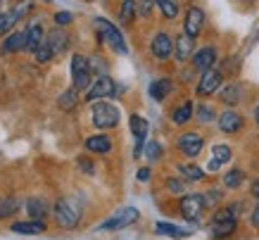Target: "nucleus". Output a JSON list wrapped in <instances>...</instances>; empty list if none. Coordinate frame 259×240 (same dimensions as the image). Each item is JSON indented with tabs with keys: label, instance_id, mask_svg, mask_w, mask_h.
I'll return each instance as SVG.
<instances>
[{
	"label": "nucleus",
	"instance_id": "obj_1",
	"mask_svg": "<svg viewBox=\"0 0 259 240\" xmlns=\"http://www.w3.org/2000/svg\"><path fill=\"white\" fill-rule=\"evenodd\" d=\"M93 29H95V36L100 41L102 46H107L112 53L117 55H126L128 53V46H126L124 36L119 31L117 26L110 22V19H105V17H95L93 19Z\"/></svg>",
	"mask_w": 259,
	"mask_h": 240
},
{
	"label": "nucleus",
	"instance_id": "obj_2",
	"mask_svg": "<svg viewBox=\"0 0 259 240\" xmlns=\"http://www.w3.org/2000/svg\"><path fill=\"white\" fill-rule=\"evenodd\" d=\"M91 124L98 131H114L121 124V109L114 102L98 100L91 105Z\"/></svg>",
	"mask_w": 259,
	"mask_h": 240
},
{
	"label": "nucleus",
	"instance_id": "obj_3",
	"mask_svg": "<svg viewBox=\"0 0 259 240\" xmlns=\"http://www.w3.org/2000/svg\"><path fill=\"white\" fill-rule=\"evenodd\" d=\"M174 145L186 159H197L200 152L204 150V136L195 129H188V131H181L176 138H174Z\"/></svg>",
	"mask_w": 259,
	"mask_h": 240
},
{
	"label": "nucleus",
	"instance_id": "obj_4",
	"mask_svg": "<svg viewBox=\"0 0 259 240\" xmlns=\"http://www.w3.org/2000/svg\"><path fill=\"white\" fill-rule=\"evenodd\" d=\"M93 71H91V62L86 55L76 53L71 57V88H76L79 93H86L91 84H93Z\"/></svg>",
	"mask_w": 259,
	"mask_h": 240
},
{
	"label": "nucleus",
	"instance_id": "obj_5",
	"mask_svg": "<svg viewBox=\"0 0 259 240\" xmlns=\"http://www.w3.org/2000/svg\"><path fill=\"white\" fill-rule=\"evenodd\" d=\"M226 84V76H224V71L219 67H214V69H207L200 74L195 84V95L197 98H212L221 91V86Z\"/></svg>",
	"mask_w": 259,
	"mask_h": 240
},
{
	"label": "nucleus",
	"instance_id": "obj_6",
	"mask_svg": "<svg viewBox=\"0 0 259 240\" xmlns=\"http://www.w3.org/2000/svg\"><path fill=\"white\" fill-rule=\"evenodd\" d=\"M204 209H207V205H204L202 193H186L179 197L181 217L186 219V221H190V224H200V217H202Z\"/></svg>",
	"mask_w": 259,
	"mask_h": 240
},
{
	"label": "nucleus",
	"instance_id": "obj_7",
	"mask_svg": "<svg viewBox=\"0 0 259 240\" xmlns=\"http://www.w3.org/2000/svg\"><path fill=\"white\" fill-rule=\"evenodd\" d=\"M245 114L236 107H224L219 112V119H217V129H219L224 136H236L245 129Z\"/></svg>",
	"mask_w": 259,
	"mask_h": 240
},
{
	"label": "nucleus",
	"instance_id": "obj_8",
	"mask_svg": "<svg viewBox=\"0 0 259 240\" xmlns=\"http://www.w3.org/2000/svg\"><path fill=\"white\" fill-rule=\"evenodd\" d=\"M119 93L117 81L107 74V76H95L91 88L86 91V102H98V100H107V98H114Z\"/></svg>",
	"mask_w": 259,
	"mask_h": 240
},
{
	"label": "nucleus",
	"instance_id": "obj_9",
	"mask_svg": "<svg viewBox=\"0 0 259 240\" xmlns=\"http://www.w3.org/2000/svg\"><path fill=\"white\" fill-rule=\"evenodd\" d=\"M138 219H141V212L136 207H121L119 212H114L107 221H102L98 228H100V231H121V228L134 226Z\"/></svg>",
	"mask_w": 259,
	"mask_h": 240
},
{
	"label": "nucleus",
	"instance_id": "obj_10",
	"mask_svg": "<svg viewBox=\"0 0 259 240\" xmlns=\"http://www.w3.org/2000/svg\"><path fill=\"white\" fill-rule=\"evenodd\" d=\"M79 221H81V217H79V212L71 207V202L60 197L55 202V224L60 228H64V231H71V228L79 226Z\"/></svg>",
	"mask_w": 259,
	"mask_h": 240
},
{
	"label": "nucleus",
	"instance_id": "obj_11",
	"mask_svg": "<svg viewBox=\"0 0 259 240\" xmlns=\"http://www.w3.org/2000/svg\"><path fill=\"white\" fill-rule=\"evenodd\" d=\"M219 64V50L214 46H202L197 48L195 55H193V60H190V67L197 71V74H202L207 69H214Z\"/></svg>",
	"mask_w": 259,
	"mask_h": 240
},
{
	"label": "nucleus",
	"instance_id": "obj_12",
	"mask_svg": "<svg viewBox=\"0 0 259 240\" xmlns=\"http://www.w3.org/2000/svg\"><path fill=\"white\" fill-rule=\"evenodd\" d=\"M150 55L157 60V62H166L174 55V38L166 31H157L150 41Z\"/></svg>",
	"mask_w": 259,
	"mask_h": 240
},
{
	"label": "nucleus",
	"instance_id": "obj_13",
	"mask_svg": "<svg viewBox=\"0 0 259 240\" xmlns=\"http://www.w3.org/2000/svg\"><path fill=\"white\" fill-rule=\"evenodd\" d=\"M217 98H219V102L224 107H238V105H243L245 88L240 81H226L221 86V91L217 93Z\"/></svg>",
	"mask_w": 259,
	"mask_h": 240
},
{
	"label": "nucleus",
	"instance_id": "obj_14",
	"mask_svg": "<svg viewBox=\"0 0 259 240\" xmlns=\"http://www.w3.org/2000/svg\"><path fill=\"white\" fill-rule=\"evenodd\" d=\"M169 119H171L174 126H188L195 119V100L183 98L181 102H176L171 107V112H169Z\"/></svg>",
	"mask_w": 259,
	"mask_h": 240
},
{
	"label": "nucleus",
	"instance_id": "obj_15",
	"mask_svg": "<svg viewBox=\"0 0 259 240\" xmlns=\"http://www.w3.org/2000/svg\"><path fill=\"white\" fill-rule=\"evenodd\" d=\"M204 29V12L200 5H190L188 10H186V17H183V31L188 33V36H193V38H197L200 33H202Z\"/></svg>",
	"mask_w": 259,
	"mask_h": 240
},
{
	"label": "nucleus",
	"instance_id": "obj_16",
	"mask_svg": "<svg viewBox=\"0 0 259 240\" xmlns=\"http://www.w3.org/2000/svg\"><path fill=\"white\" fill-rule=\"evenodd\" d=\"M231 159H233V150H231V145H226V143H217V145H212V152H209L207 171H209V174H217L221 167L231 164Z\"/></svg>",
	"mask_w": 259,
	"mask_h": 240
},
{
	"label": "nucleus",
	"instance_id": "obj_17",
	"mask_svg": "<svg viewBox=\"0 0 259 240\" xmlns=\"http://www.w3.org/2000/svg\"><path fill=\"white\" fill-rule=\"evenodd\" d=\"M83 147L88 152H93V155H110L112 147H114V140H112V136L107 131H98L83 140Z\"/></svg>",
	"mask_w": 259,
	"mask_h": 240
},
{
	"label": "nucleus",
	"instance_id": "obj_18",
	"mask_svg": "<svg viewBox=\"0 0 259 240\" xmlns=\"http://www.w3.org/2000/svg\"><path fill=\"white\" fill-rule=\"evenodd\" d=\"M195 38L193 36H188V33L183 31L179 33L176 38H174V57L179 60V62H188V60H193V55H195Z\"/></svg>",
	"mask_w": 259,
	"mask_h": 240
},
{
	"label": "nucleus",
	"instance_id": "obj_19",
	"mask_svg": "<svg viewBox=\"0 0 259 240\" xmlns=\"http://www.w3.org/2000/svg\"><path fill=\"white\" fill-rule=\"evenodd\" d=\"M176 171H179L181 178H186L188 183H200L207 178V169H202L195 159H188V162H179L176 164Z\"/></svg>",
	"mask_w": 259,
	"mask_h": 240
},
{
	"label": "nucleus",
	"instance_id": "obj_20",
	"mask_svg": "<svg viewBox=\"0 0 259 240\" xmlns=\"http://www.w3.org/2000/svg\"><path fill=\"white\" fill-rule=\"evenodd\" d=\"M148 93H150V98H152L155 102H164L166 98L174 93V78H169V76L155 78V81L150 84Z\"/></svg>",
	"mask_w": 259,
	"mask_h": 240
},
{
	"label": "nucleus",
	"instance_id": "obj_21",
	"mask_svg": "<svg viewBox=\"0 0 259 240\" xmlns=\"http://www.w3.org/2000/svg\"><path fill=\"white\" fill-rule=\"evenodd\" d=\"M46 43L50 46L53 55L64 53V50H67V46H69V36H67V31H64V26H55V29L46 36Z\"/></svg>",
	"mask_w": 259,
	"mask_h": 240
},
{
	"label": "nucleus",
	"instance_id": "obj_22",
	"mask_svg": "<svg viewBox=\"0 0 259 240\" xmlns=\"http://www.w3.org/2000/svg\"><path fill=\"white\" fill-rule=\"evenodd\" d=\"M217 119H219V112L212 102H195V122L200 126L217 124Z\"/></svg>",
	"mask_w": 259,
	"mask_h": 240
},
{
	"label": "nucleus",
	"instance_id": "obj_23",
	"mask_svg": "<svg viewBox=\"0 0 259 240\" xmlns=\"http://www.w3.org/2000/svg\"><path fill=\"white\" fill-rule=\"evenodd\" d=\"M245 181H247V174L243 169H238V167H231V169L221 176V186L228 188V190H238V188L245 186Z\"/></svg>",
	"mask_w": 259,
	"mask_h": 240
},
{
	"label": "nucleus",
	"instance_id": "obj_24",
	"mask_svg": "<svg viewBox=\"0 0 259 240\" xmlns=\"http://www.w3.org/2000/svg\"><path fill=\"white\" fill-rule=\"evenodd\" d=\"M128 129L134 133V140H148V131H150V122L143 114L134 112L128 116Z\"/></svg>",
	"mask_w": 259,
	"mask_h": 240
},
{
	"label": "nucleus",
	"instance_id": "obj_25",
	"mask_svg": "<svg viewBox=\"0 0 259 240\" xmlns=\"http://www.w3.org/2000/svg\"><path fill=\"white\" fill-rule=\"evenodd\" d=\"M46 221H36V219H29V221H15L12 224V231L22 233V235H40L46 233Z\"/></svg>",
	"mask_w": 259,
	"mask_h": 240
},
{
	"label": "nucleus",
	"instance_id": "obj_26",
	"mask_svg": "<svg viewBox=\"0 0 259 240\" xmlns=\"http://www.w3.org/2000/svg\"><path fill=\"white\" fill-rule=\"evenodd\" d=\"M155 233H157V235H164V238H188L190 228H181V226L169 224V221H157V224H155Z\"/></svg>",
	"mask_w": 259,
	"mask_h": 240
},
{
	"label": "nucleus",
	"instance_id": "obj_27",
	"mask_svg": "<svg viewBox=\"0 0 259 240\" xmlns=\"http://www.w3.org/2000/svg\"><path fill=\"white\" fill-rule=\"evenodd\" d=\"M138 17V0H121L119 8V24L121 26H131Z\"/></svg>",
	"mask_w": 259,
	"mask_h": 240
},
{
	"label": "nucleus",
	"instance_id": "obj_28",
	"mask_svg": "<svg viewBox=\"0 0 259 240\" xmlns=\"http://www.w3.org/2000/svg\"><path fill=\"white\" fill-rule=\"evenodd\" d=\"M43 43H46V41H43V26H40V24H31V26L26 29V48H24V50L33 55Z\"/></svg>",
	"mask_w": 259,
	"mask_h": 240
},
{
	"label": "nucleus",
	"instance_id": "obj_29",
	"mask_svg": "<svg viewBox=\"0 0 259 240\" xmlns=\"http://www.w3.org/2000/svg\"><path fill=\"white\" fill-rule=\"evenodd\" d=\"M24 48H26V31H15V33H10L8 38H5V43H3V50H0V53H3V55L19 53V50H24Z\"/></svg>",
	"mask_w": 259,
	"mask_h": 240
},
{
	"label": "nucleus",
	"instance_id": "obj_30",
	"mask_svg": "<svg viewBox=\"0 0 259 240\" xmlns=\"http://www.w3.org/2000/svg\"><path fill=\"white\" fill-rule=\"evenodd\" d=\"M79 91L76 88H67L64 93H60V98H57V107L62 109V112H74V109L79 107V102H81V98H79Z\"/></svg>",
	"mask_w": 259,
	"mask_h": 240
},
{
	"label": "nucleus",
	"instance_id": "obj_31",
	"mask_svg": "<svg viewBox=\"0 0 259 240\" xmlns=\"http://www.w3.org/2000/svg\"><path fill=\"white\" fill-rule=\"evenodd\" d=\"M26 212H29V217L36 219V221H46L48 202L43 200V197H29V200H26Z\"/></svg>",
	"mask_w": 259,
	"mask_h": 240
},
{
	"label": "nucleus",
	"instance_id": "obj_32",
	"mask_svg": "<svg viewBox=\"0 0 259 240\" xmlns=\"http://www.w3.org/2000/svg\"><path fill=\"white\" fill-rule=\"evenodd\" d=\"M33 10V0H19V3H17L15 8L10 10L8 12V19H10V29H12V26H15V24H19L24 19V17L29 15V12H31Z\"/></svg>",
	"mask_w": 259,
	"mask_h": 240
},
{
	"label": "nucleus",
	"instance_id": "obj_33",
	"mask_svg": "<svg viewBox=\"0 0 259 240\" xmlns=\"http://www.w3.org/2000/svg\"><path fill=\"white\" fill-rule=\"evenodd\" d=\"M19 207H22V202L17 200V197H0V219H10L15 217L17 212H19Z\"/></svg>",
	"mask_w": 259,
	"mask_h": 240
},
{
	"label": "nucleus",
	"instance_id": "obj_34",
	"mask_svg": "<svg viewBox=\"0 0 259 240\" xmlns=\"http://www.w3.org/2000/svg\"><path fill=\"white\" fill-rule=\"evenodd\" d=\"M157 3V10L162 12V17L164 19H176L181 12V5L179 0H155Z\"/></svg>",
	"mask_w": 259,
	"mask_h": 240
},
{
	"label": "nucleus",
	"instance_id": "obj_35",
	"mask_svg": "<svg viewBox=\"0 0 259 240\" xmlns=\"http://www.w3.org/2000/svg\"><path fill=\"white\" fill-rule=\"evenodd\" d=\"M162 152H164V150H162V143H159V140H148V143H145V152H143V157H145L150 164H155V162L162 159Z\"/></svg>",
	"mask_w": 259,
	"mask_h": 240
},
{
	"label": "nucleus",
	"instance_id": "obj_36",
	"mask_svg": "<svg viewBox=\"0 0 259 240\" xmlns=\"http://www.w3.org/2000/svg\"><path fill=\"white\" fill-rule=\"evenodd\" d=\"M186 178H179V176H166L164 178V188L169 190L171 195H186Z\"/></svg>",
	"mask_w": 259,
	"mask_h": 240
},
{
	"label": "nucleus",
	"instance_id": "obj_37",
	"mask_svg": "<svg viewBox=\"0 0 259 240\" xmlns=\"http://www.w3.org/2000/svg\"><path fill=\"white\" fill-rule=\"evenodd\" d=\"M202 195H204V205H207V207H219L221 200H224V190L217 186H209Z\"/></svg>",
	"mask_w": 259,
	"mask_h": 240
},
{
	"label": "nucleus",
	"instance_id": "obj_38",
	"mask_svg": "<svg viewBox=\"0 0 259 240\" xmlns=\"http://www.w3.org/2000/svg\"><path fill=\"white\" fill-rule=\"evenodd\" d=\"M88 62H91V71H93V76H107V60H105L102 55H91V57H88Z\"/></svg>",
	"mask_w": 259,
	"mask_h": 240
},
{
	"label": "nucleus",
	"instance_id": "obj_39",
	"mask_svg": "<svg viewBox=\"0 0 259 240\" xmlns=\"http://www.w3.org/2000/svg\"><path fill=\"white\" fill-rule=\"evenodd\" d=\"M76 167H79L83 174H88V176H93V174H95L93 159H91V157H86V155H79V157H76Z\"/></svg>",
	"mask_w": 259,
	"mask_h": 240
},
{
	"label": "nucleus",
	"instance_id": "obj_40",
	"mask_svg": "<svg viewBox=\"0 0 259 240\" xmlns=\"http://www.w3.org/2000/svg\"><path fill=\"white\" fill-rule=\"evenodd\" d=\"M155 0H138V15L143 17V19H150L152 17V10H155Z\"/></svg>",
	"mask_w": 259,
	"mask_h": 240
},
{
	"label": "nucleus",
	"instance_id": "obj_41",
	"mask_svg": "<svg viewBox=\"0 0 259 240\" xmlns=\"http://www.w3.org/2000/svg\"><path fill=\"white\" fill-rule=\"evenodd\" d=\"M33 57H36L38 62H48V60L53 57V50H50V46H48V43H43V46H40L38 50L33 53Z\"/></svg>",
	"mask_w": 259,
	"mask_h": 240
},
{
	"label": "nucleus",
	"instance_id": "obj_42",
	"mask_svg": "<svg viewBox=\"0 0 259 240\" xmlns=\"http://www.w3.org/2000/svg\"><path fill=\"white\" fill-rule=\"evenodd\" d=\"M71 22H74L71 12H57V15H55V24H57V26H69Z\"/></svg>",
	"mask_w": 259,
	"mask_h": 240
},
{
	"label": "nucleus",
	"instance_id": "obj_43",
	"mask_svg": "<svg viewBox=\"0 0 259 240\" xmlns=\"http://www.w3.org/2000/svg\"><path fill=\"white\" fill-rule=\"evenodd\" d=\"M136 178H138L141 183H148L150 178H152V169H150V167H141V169L136 171Z\"/></svg>",
	"mask_w": 259,
	"mask_h": 240
},
{
	"label": "nucleus",
	"instance_id": "obj_44",
	"mask_svg": "<svg viewBox=\"0 0 259 240\" xmlns=\"http://www.w3.org/2000/svg\"><path fill=\"white\" fill-rule=\"evenodd\" d=\"M250 224H252V228H254V231H259V202L254 205V209L250 212Z\"/></svg>",
	"mask_w": 259,
	"mask_h": 240
},
{
	"label": "nucleus",
	"instance_id": "obj_45",
	"mask_svg": "<svg viewBox=\"0 0 259 240\" xmlns=\"http://www.w3.org/2000/svg\"><path fill=\"white\" fill-rule=\"evenodd\" d=\"M250 195L259 202V176H254V178L250 181Z\"/></svg>",
	"mask_w": 259,
	"mask_h": 240
},
{
	"label": "nucleus",
	"instance_id": "obj_46",
	"mask_svg": "<svg viewBox=\"0 0 259 240\" xmlns=\"http://www.w3.org/2000/svg\"><path fill=\"white\" fill-rule=\"evenodd\" d=\"M5 31H10V19H8V15L0 12V33H5Z\"/></svg>",
	"mask_w": 259,
	"mask_h": 240
},
{
	"label": "nucleus",
	"instance_id": "obj_47",
	"mask_svg": "<svg viewBox=\"0 0 259 240\" xmlns=\"http://www.w3.org/2000/svg\"><path fill=\"white\" fill-rule=\"evenodd\" d=\"M252 119H254V124L259 126V102L254 105V112H252Z\"/></svg>",
	"mask_w": 259,
	"mask_h": 240
}]
</instances>
